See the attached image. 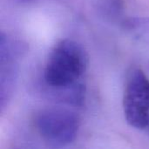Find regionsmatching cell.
I'll list each match as a JSON object with an SVG mask.
<instances>
[{"mask_svg": "<svg viewBox=\"0 0 149 149\" xmlns=\"http://www.w3.org/2000/svg\"><path fill=\"white\" fill-rule=\"evenodd\" d=\"M147 129H148V130L149 131V125H148V128H147Z\"/></svg>", "mask_w": 149, "mask_h": 149, "instance_id": "obj_6", "label": "cell"}, {"mask_svg": "<svg viewBox=\"0 0 149 149\" xmlns=\"http://www.w3.org/2000/svg\"><path fill=\"white\" fill-rule=\"evenodd\" d=\"M88 55L79 42L65 38L58 41L49 53L43 79L52 90L65 93L69 102L81 105L84 86L81 83L88 67Z\"/></svg>", "mask_w": 149, "mask_h": 149, "instance_id": "obj_1", "label": "cell"}, {"mask_svg": "<svg viewBox=\"0 0 149 149\" xmlns=\"http://www.w3.org/2000/svg\"><path fill=\"white\" fill-rule=\"evenodd\" d=\"M98 6L105 15L117 17L122 10V3L120 0H98Z\"/></svg>", "mask_w": 149, "mask_h": 149, "instance_id": "obj_5", "label": "cell"}, {"mask_svg": "<svg viewBox=\"0 0 149 149\" xmlns=\"http://www.w3.org/2000/svg\"><path fill=\"white\" fill-rule=\"evenodd\" d=\"M27 47L21 41L3 32L0 36V107L1 112L10 100L17 80L19 60Z\"/></svg>", "mask_w": 149, "mask_h": 149, "instance_id": "obj_4", "label": "cell"}, {"mask_svg": "<svg viewBox=\"0 0 149 149\" xmlns=\"http://www.w3.org/2000/svg\"><path fill=\"white\" fill-rule=\"evenodd\" d=\"M123 112L127 122L137 129L149 125V78L141 68H132L127 74L123 93Z\"/></svg>", "mask_w": 149, "mask_h": 149, "instance_id": "obj_3", "label": "cell"}, {"mask_svg": "<svg viewBox=\"0 0 149 149\" xmlns=\"http://www.w3.org/2000/svg\"><path fill=\"white\" fill-rule=\"evenodd\" d=\"M34 125L40 138L51 147L63 148L72 144L79 129V118L63 107H48L35 116Z\"/></svg>", "mask_w": 149, "mask_h": 149, "instance_id": "obj_2", "label": "cell"}]
</instances>
